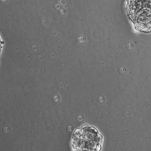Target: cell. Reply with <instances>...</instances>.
Here are the masks:
<instances>
[{"mask_svg":"<svg viewBox=\"0 0 151 151\" xmlns=\"http://www.w3.org/2000/svg\"><path fill=\"white\" fill-rule=\"evenodd\" d=\"M103 136L94 126L84 125L76 129L71 138L73 151H100Z\"/></svg>","mask_w":151,"mask_h":151,"instance_id":"cell-1","label":"cell"},{"mask_svg":"<svg viewBox=\"0 0 151 151\" xmlns=\"http://www.w3.org/2000/svg\"><path fill=\"white\" fill-rule=\"evenodd\" d=\"M126 9L137 31L151 32V0H126Z\"/></svg>","mask_w":151,"mask_h":151,"instance_id":"cell-2","label":"cell"},{"mask_svg":"<svg viewBox=\"0 0 151 151\" xmlns=\"http://www.w3.org/2000/svg\"><path fill=\"white\" fill-rule=\"evenodd\" d=\"M0 50H1V40H0Z\"/></svg>","mask_w":151,"mask_h":151,"instance_id":"cell-3","label":"cell"}]
</instances>
